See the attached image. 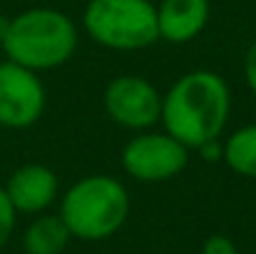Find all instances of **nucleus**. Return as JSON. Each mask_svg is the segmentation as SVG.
<instances>
[{"label": "nucleus", "mask_w": 256, "mask_h": 254, "mask_svg": "<svg viewBox=\"0 0 256 254\" xmlns=\"http://www.w3.org/2000/svg\"><path fill=\"white\" fill-rule=\"evenodd\" d=\"M232 115V92L222 75L192 70L162 95V125L189 150L222 137Z\"/></svg>", "instance_id": "nucleus-1"}, {"label": "nucleus", "mask_w": 256, "mask_h": 254, "mask_svg": "<svg viewBox=\"0 0 256 254\" xmlns=\"http://www.w3.org/2000/svg\"><path fill=\"white\" fill-rule=\"evenodd\" d=\"M5 60L42 73L65 65L78 50V28L55 8H30L10 18L0 43Z\"/></svg>", "instance_id": "nucleus-2"}, {"label": "nucleus", "mask_w": 256, "mask_h": 254, "mask_svg": "<svg viewBox=\"0 0 256 254\" xmlns=\"http://www.w3.org/2000/svg\"><path fill=\"white\" fill-rule=\"evenodd\" d=\"M58 214L75 239L102 242L124 227L130 217V192L110 174H90L62 194Z\"/></svg>", "instance_id": "nucleus-3"}, {"label": "nucleus", "mask_w": 256, "mask_h": 254, "mask_svg": "<svg viewBox=\"0 0 256 254\" xmlns=\"http://www.w3.org/2000/svg\"><path fill=\"white\" fill-rule=\"evenodd\" d=\"M82 25L97 45L120 53L144 50L160 40L152 0H90L82 10Z\"/></svg>", "instance_id": "nucleus-4"}, {"label": "nucleus", "mask_w": 256, "mask_h": 254, "mask_svg": "<svg viewBox=\"0 0 256 254\" xmlns=\"http://www.w3.org/2000/svg\"><path fill=\"white\" fill-rule=\"evenodd\" d=\"M189 152L192 150L174 140L170 132L144 130L124 145L122 169L142 184L167 182L184 172L189 165Z\"/></svg>", "instance_id": "nucleus-5"}, {"label": "nucleus", "mask_w": 256, "mask_h": 254, "mask_svg": "<svg viewBox=\"0 0 256 254\" xmlns=\"http://www.w3.org/2000/svg\"><path fill=\"white\" fill-rule=\"evenodd\" d=\"M102 105L114 125L132 132L152 130L162 120V95L142 75L112 78L102 92Z\"/></svg>", "instance_id": "nucleus-6"}, {"label": "nucleus", "mask_w": 256, "mask_h": 254, "mask_svg": "<svg viewBox=\"0 0 256 254\" xmlns=\"http://www.w3.org/2000/svg\"><path fill=\"white\" fill-rule=\"evenodd\" d=\"M45 85L35 70L0 60V127H32L45 112Z\"/></svg>", "instance_id": "nucleus-7"}, {"label": "nucleus", "mask_w": 256, "mask_h": 254, "mask_svg": "<svg viewBox=\"0 0 256 254\" xmlns=\"http://www.w3.org/2000/svg\"><path fill=\"white\" fill-rule=\"evenodd\" d=\"M2 187L18 214L35 217V214L48 212L55 204L58 192H60V179L48 165L30 162L15 169Z\"/></svg>", "instance_id": "nucleus-8"}, {"label": "nucleus", "mask_w": 256, "mask_h": 254, "mask_svg": "<svg viewBox=\"0 0 256 254\" xmlns=\"http://www.w3.org/2000/svg\"><path fill=\"white\" fill-rule=\"evenodd\" d=\"M212 3L209 0H162L157 5L160 40L184 45L194 40L209 23Z\"/></svg>", "instance_id": "nucleus-9"}, {"label": "nucleus", "mask_w": 256, "mask_h": 254, "mask_svg": "<svg viewBox=\"0 0 256 254\" xmlns=\"http://www.w3.org/2000/svg\"><path fill=\"white\" fill-rule=\"evenodd\" d=\"M72 234L60 214H35V219L22 232L25 254H62L68 249Z\"/></svg>", "instance_id": "nucleus-10"}, {"label": "nucleus", "mask_w": 256, "mask_h": 254, "mask_svg": "<svg viewBox=\"0 0 256 254\" xmlns=\"http://www.w3.org/2000/svg\"><path fill=\"white\" fill-rule=\"evenodd\" d=\"M222 160L232 172L256 179V122L239 127L226 137Z\"/></svg>", "instance_id": "nucleus-11"}, {"label": "nucleus", "mask_w": 256, "mask_h": 254, "mask_svg": "<svg viewBox=\"0 0 256 254\" xmlns=\"http://www.w3.org/2000/svg\"><path fill=\"white\" fill-rule=\"evenodd\" d=\"M15 222H18V212L10 204V199L5 194V187H0V249L10 242V237L15 232Z\"/></svg>", "instance_id": "nucleus-12"}, {"label": "nucleus", "mask_w": 256, "mask_h": 254, "mask_svg": "<svg viewBox=\"0 0 256 254\" xmlns=\"http://www.w3.org/2000/svg\"><path fill=\"white\" fill-rule=\"evenodd\" d=\"M202 254H239V252H236V244H234L226 234H212V237L204 242Z\"/></svg>", "instance_id": "nucleus-13"}, {"label": "nucleus", "mask_w": 256, "mask_h": 254, "mask_svg": "<svg viewBox=\"0 0 256 254\" xmlns=\"http://www.w3.org/2000/svg\"><path fill=\"white\" fill-rule=\"evenodd\" d=\"M244 80L249 85V90L256 95V38L252 40V45L246 48V55H244Z\"/></svg>", "instance_id": "nucleus-14"}, {"label": "nucleus", "mask_w": 256, "mask_h": 254, "mask_svg": "<svg viewBox=\"0 0 256 254\" xmlns=\"http://www.w3.org/2000/svg\"><path fill=\"white\" fill-rule=\"evenodd\" d=\"M196 152H199L206 162H216V160H222V155H224V145H219V140H214V142L202 145Z\"/></svg>", "instance_id": "nucleus-15"}, {"label": "nucleus", "mask_w": 256, "mask_h": 254, "mask_svg": "<svg viewBox=\"0 0 256 254\" xmlns=\"http://www.w3.org/2000/svg\"><path fill=\"white\" fill-rule=\"evenodd\" d=\"M8 25H10V18L0 15V43H2V38H5V33H8Z\"/></svg>", "instance_id": "nucleus-16"}, {"label": "nucleus", "mask_w": 256, "mask_h": 254, "mask_svg": "<svg viewBox=\"0 0 256 254\" xmlns=\"http://www.w3.org/2000/svg\"><path fill=\"white\" fill-rule=\"evenodd\" d=\"M0 55H2V48H0Z\"/></svg>", "instance_id": "nucleus-17"}]
</instances>
